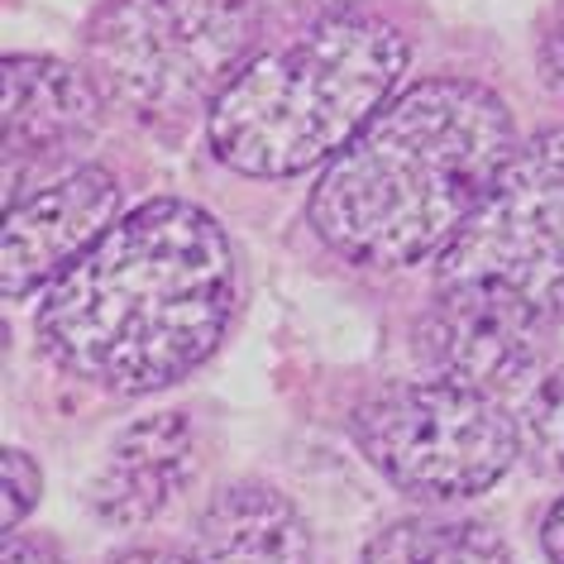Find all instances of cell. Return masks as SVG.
Returning a JSON list of instances; mask_svg holds the SVG:
<instances>
[{"mask_svg":"<svg viewBox=\"0 0 564 564\" xmlns=\"http://www.w3.org/2000/svg\"><path fill=\"white\" fill-rule=\"evenodd\" d=\"M412 44L392 20L340 10L292 44L259 53L206 120L225 167L245 177H302L335 163L392 101Z\"/></svg>","mask_w":564,"mask_h":564,"instance_id":"3957f363","label":"cell"},{"mask_svg":"<svg viewBox=\"0 0 564 564\" xmlns=\"http://www.w3.org/2000/svg\"><path fill=\"white\" fill-rule=\"evenodd\" d=\"M359 455L421 502H464L512 469L521 426L502 398L449 378H412L369 392L349 416Z\"/></svg>","mask_w":564,"mask_h":564,"instance_id":"5b68a950","label":"cell"},{"mask_svg":"<svg viewBox=\"0 0 564 564\" xmlns=\"http://www.w3.org/2000/svg\"><path fill=\"white\" fill-rule=\"evenodd\" d=\"M521 445L550 474H564V364L531 392L521 416Z\"/></svg>","mask_w":564,"mask_h":564,"instance_id":"4fadbf2b","label":"cell"},{"mask_svg":"<svg viewBox=\"0 0 564 564\" xmlns=\"http://www.w3.org/2000/svg\"><path fill=\"white\" fill-rule=\"evenodd\" d=\"M39 492H44V474L24 449H6V531L15 535L20 521L34 512Z\"/></svg>","mask_w":564,"mask_h":564,"instance_id":"5bb4252c","label":"cell"},{"mask_svg":"<svg viewBox=\"0 0 564 564\" xmlns=\"http://www.w3.org/2000/svg\"><path fill=\"white\" fill-rule=\"evenodd\" d=\"M192 421L182 412L134 421L91 478V512L120 531L159 521L192 484Z\"/></svg>","mask_w":564,"mask_h":564,"instance_id":"30bf717a","label":"cell"},{"mask_svg":"<svg viewBox=\"0 0 564 564\" xmlns=\"http://www.w3.org/2000/svg\"><path fill=\"white\" fill-rule=\"evenodd\" d=\"M263 0H101L82 30V63L110 106L144 124L216 110L253 63Z\"/></svg>","mask_w":564,"mask_h":564,"instance_id":"277c9868","label":"cell"},{"mask_svg":"<svg viewBox=\"0 0 564 564\" xmlns=\"http://www.w3.org/2000/svg\"><path fill=\"white\" fill-rule=\"evenodd\" d=\"M541 545H545L550 564H564V498L550 507V517H545V527H541Z\"/></svg>","mask_w":564,"mask_h":564,"instance_id":"e0dca14e","label":"cell"},{"mask_svg":"<svg viewBox=\"0 0 564 564\" xmlns=\"http://www.w3.org/2000/svg\"><path fill=\"white\" fill-rule=\"evenodd\" d=\"M435 282L498 292L545 326L564 321V124L517 144L484 206L441 253Z\"/></svg>","mask_w":564,"mask_h":564,"instance_id":"8992f818","label":"cell"},{"mask_svg":"<svg viewBox=\"0 0 564 564\" xmlns=\"http://www.w3.org/2000/svg\"><path fill=\"white\" fill-rule=\"evenodd\" d=\"M359 564H512V550L474 517H402L373 535Z\"/></svg>","mask_w":564,"mask_h":564,"instance_id":"7c38bea8","label":"cell"},{"mask_svg":"<svg viewBox=\"0 0 564 564\" xmlns=\"http://www.w3.org/2000/svg\"><path fill=\"white\" fill-rule=\"evenodd\" d=\"M124 187L110 167L82 163L53 177L48 187L24 192L6 216V245H0V282L6 297L24 302L48 292L110 225L120 220Z\"/></svg>","mask_w":564,"mask_h":564,"instance_id":"ba28073f","label":"cell"},{"mask_svg":"<svg viewBox=\"0 0 564 564\" xmlns=\"http://www.w3.org/2000/svg\"><path fill=\"white\" fill-rule=\"evenodd\" d=\"M235 297V249L220 220L159 196L120 216L53 282L34 312V335L77 383L149 398L216 355Z\"/></svg>","mask_w":564,"mask_h":564,"instance_id":"6da1fadb","label":"cell"},{"mask_svg":"<svg viewBox=\"0 0 564 564\" xmlns=\"http://www.w3.org/2000/svg\"><path fill=\"white\" fill-rule=\"evenodd\" d=\"M106 96L96 91L87 67L15 53L6 58V163H10V202L24 192L30 167L53 163L101 130Z\"/></svg>","mask_w":564,"mask_h":564,"instance_id":"9c48e42d","label":"cell"},{"mask_svg":"<svg viewBox=\"0 0 564 564\" xmlns=\"http://www.w3.org/2000/svg\"><path fill=\"white\" fill-rule=\"evenodd\" d=\"M202 564H312V531L288 492L268 484H230L196 521Z\"/></svg>","mask_w":564,"mask_h":564,"instance_id":"8fae6325","label":"cell"},{"mask_svg":"<svg viewBox=\"0 0 564 564\" xmlns=\"http://www.w3.org/2000/svg\"><path fill=\"white\" fill-rule=\"evenodd\" d=\"M555 326L535 321L498 292L484 288H445L421 316L416 349L431 364V378H449L488 398H507L545 364V335Z\"/></svg>","mask_w":564,"mask_h":564,"instance_id":"52a82bcc","label":"cell"},{"mask_svg":"<svg viewBox=\"0 0 564 564\" xmlns=\"http://www.w3.org/2000/svg\"><path fill=\"white\" fill-rule=\"evenodd\" d=\"M517 153L512 110L474 77H426L321 167L306 220L359 268H412L455 245Z\"/></svg>","mask_w":564,"mask_h":564,"instance_id":"7a4b0ae2","label":"cell"},{"mask_svg":"<svg viewBox=\"0 0 564 564\" xmlns=\"http://www.w3.org/2000/svg\"><path fill=\"white\" fill-rule=\"evenodd\" d=\"M6 564H67L58 550L44 545V541H30V535H10L6 541Z\"/></svg>","mask_w":564,"mask_h":564,"instance_id":"2e32d148","label":"cell"},{"mask_svg":"<svg viewBox=\"0 0 564 564\" xmlns=\"http://www.w3.org/2000/svg\"><path fill=\"white\" fill-rule=\"evenodd\" d=\"M110 564H202V560H187V555H177V550H124V555H116Z\"/></svg>","mask_w":564,"mask_h":564,"instance_id":"ac0fdd59","label":"cell"},{"mask_svg":"<svg viewBox=\"0 0 564 564\" xmlns=\"http://www.w3.org/2000/svg\"><path fill=\"white\" fill-rule=\"evenodd\" d=\"M541 73L550 82V91L564 101V10L545 24V34H541Z\"/></svg>","mask_w":564,"mask_h":564,"instance_id":"9a60e30c","label":"cell"}]
</instances>
